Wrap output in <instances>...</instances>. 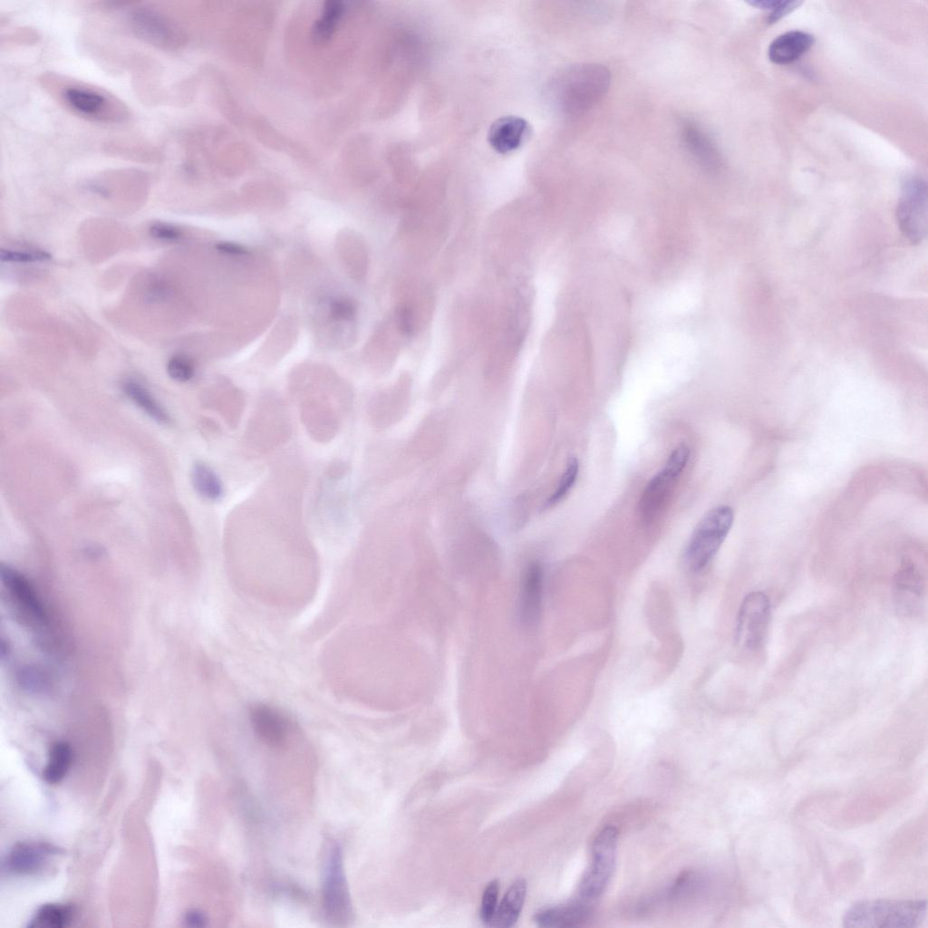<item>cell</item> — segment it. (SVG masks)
<instances>
[{
	"label": "cell",
	"instance_id": "obj_16",
	"mask_svg": "<svg viewBox=\"0 0 928 928\" xmlns=\"http://www.w3.org/2000/svg\"><path fill=\"white\" fill-rule=\"evenodd\" d=\"M531 133L528 122L517 116H504L496 120L489 127L488 141L498 153L512 152L522 146Z\"/></svg>",
	"mask_w": 928,
	"mask_h": 928
},
{
	"label": "cell",
	"instance_id": "obj_22",
	"mask_svg": "<svg viewBox=\"0 0 928 928\" xmlns=\"http://www.w3.org/2000/svg\"><path fill=\"white\" fill-rule=\"evenodd\" d=\"M122 389L128 398L155 421L160 424L169 422V413L142 384L128 380L123 382Z\"/></svg>",
	"mask_w": 928,
	"mask_h": 928
},
{
	"label": "cell",
	"instance_id": "obj_5",
	"mask_svg": "<svg viewBox=\"0 0 928 928\" xmlns=\"http://www.w3.org/2000/svg\"><path fill=\"white\" fill-rule=\"evenodd\" d=\"M618 831L604 826L592 844V861L579 884L581 901L593 904L604 893L615 866Z\"/></svg>",
	"mask_w": 928,
	"mask_h": 928
},
{
	"label": "cell",
	"instance_id": "obj_6",
	"mask_svg": "<svg viewBox=\"0 0 928 928\" xmlns=\"http://www.w3.org/2000/svg\"><path fill=\"white\" fill-rule=\"evenodd\" d=\"M323 907L328 920L335 924L348 922L352 914L350 894L345 879L340 846H330L323 878Z\"/></svg>",
	"mask_w": 928,
	"mask_h": 928
},
{
	"label": "cell",
	"instance_id": "obj_9",
	"mask_svg": "<svg viewBox=\"0 0 928 928\" xmlns=\"http://www.w3.org/2000/svg\"><path fill=\"white\" fill-rule=\"evenodd\" d=\"M770 603L760 591L748 594L739 609L736 623V641L749 651L760 650L766 641L770 621Z\"/></svg>",
	"mask_w": 928,
	"mask_h": 928
},
{
	"label": "cell",
	"instance_id": "obj_21",
	"mask_svg": "<svg viewBox=\"0 0 928 928\" xmlns=\"http://www.w3.org/2000/svg\"><path fill=\"white\" fill-rule=\"evenodd\" d=\"M76 915L75 907L68 904H46L42 905L30 920L29 928H64L69 926Z\"/></svg>",
	"mask_w": 928,
	"mask_h": 928
},
{
	"label": "cell",
	"instance_id": "obj_26",
	"mask_svg": "<svg viewBox=\"0 0 928 928\" xmlns=\"http://www.w3.org/2000/svg\"><path fill=\"white\" fill-rule=\"evenodd\" d=\"M579 471V463L575 457L567 459L565 470L560 478L556 488L546 499L545 508L553 507L559 503L570 491L575 484Z\"/></svg>",
	"mask_w": 928,
	"mask_h": 928
},
{
	"label": "cell",
	"instance_id": "obj_11",
	"mask_svg": "<svg viewBox=\"0 0 928 928\" xmlns=\"http://www.w3.org/2000/svg\"><path fill=\"white\" fill-rule=\"evenodd\" d=\"M0 571L4 585L24 616L39 628L47 627L48 616L44 607L27 578L8 565L2 564Z\"/></svg>",
	"mask_w": 928,
	"mask_h": 928
},
{
	"label": "cell",
	"instance_id": "obj_31",
	"mask_svg": "<svg viewBox=\"0 0 928 928\" xmlns=\"http://www.w3.org/2000/svg\"><path fill=\"white\" fill-rule=\"evenodd\" d=\"M356 312L355 303L349 298H336L329 305L330 316L335 321H350Z\"/></svg>",
	"mask_w": 928,
	"mask_h": 928
},
{
	"label": "cell",
	"instance_id": "obj_30",
	"mask_svg": "<svg viewBox=\"0 0 928 928\" xmlns=\"http://www.w3.org/2000/svg\"><path fill=\"white\" fill-rule=\"evenodd\" d=\"M0 258L2 262L31 263L49 260L51 259V256L44 250L19 251L2 249Z\"/></svg>",
	"mask_w": 928,
	"mask_h": 928
},
{
	"label": "cell",
	"instance_id": "obj_27",
	"mask_svg": "<svg viewBox=\"0 0 928 928\" xmlns=\"http://www.w3.org/2000/svg\"><path fill=\"white\" fill-rule=\"evenodd\" d=\"M498 882L492 880L487 884L482 894L479 915L483 923L488 926L490 925L498 907Z\"/></svg>",
	"mask_w": 928,
	"mask_h": 928
},
{
	"label": "cell",
	"instance_id": "obj_19",
	"mask_svg": "<svg viewBox=\"0 0 928 928\" xmlns=\"http://www.w3.org/2000/svg\"><path fill=\"white\" fill-rule=\"evenodd\" d=\"M815 39L810 34L793 30L776 37L769 44L768 55L776 64H788L799 59L814 44Z\"/></svg>",
	"mask_w": 928,
	"mask_h": 928
},
{
	"label": "cell",
	"instance_id": "obj_24",
	"mask_svg": "<svg viewBox=\"0 0 928 928\" xmlns=\"http://www.w3.org/2000/svg\"><path fill=\"white\" fill-rule=\"evenodd\" d=\"M191 482L195 490L209 500H218L223 494V485L216 472L208 465L197 462L191 469Z\"/></svg>",
	"mask_w": 928,
	"mask_h": 928
},
{
	"label": "cell",
	"instance_id": "obj_10",
	"mask_svg": "<svg viewBox=\"0 0 928 928\" xmlns=\"http://www.w3.org/2000/svg\"><path fill=\"white\" fill-rule=\"evenodd\" d=\"M128 23L138 38L161 50H177L184 44V34L179 25L153 8H134Z\"/></svg>",
	"mask_w": 928,
	"mask_h": 928
},
{
	"label": "cell",
	"instance_id": "obj_15",
	"mask_svg": "<svg viewBox=\"0 0 928 928\" xmlns=\"http://www.w3.org/2000/svg\"><path fill=\"white\" fill-rule=\"evenodd\" d=\"M896 606L904 614H913L921 606L925 594V577L913 561H904L894 579Z\"/></svg>",
	"mask_w": 928,
	"mask_h": 928
},
{
	"label": "cell",
	"instance_id": "obj_1",
	"mask_svg": "<svg viewBox=\"0 0 928 928\" xmlns=\"http://www.w3.org/2000/svg\"><path fill=\"white\" fill-rule=\"evenodd\" d=\"M609 70L598 63H582L564 69L553 81L551 95L557 109L567 116L589 111L606 94Z\"/></svg>",
	"mask_w": 928,
	"mask_h": 928
},
{
	"label": "cell",
	"instance_id": "obj_33",
	"mask_svg": "<svg viewBox=\"0 0 928 928\" xmlns=\"http://www.w3.org/2000/svg\"><path fill=\"white\" fill-rule=\"evenodd\" d=\"M396 321L398 329L402 334L410 336L413 334L415 323L411 307L407 305L400 307L396 314Z\"/></svg>",
	"mask_w": 928,
	"mask_h": 928
},
{
	"label": "cell",
	"instance_id": "obj_23",
	"mask_svg": "<svg viewBox=\"0 0 928 928\" xmlns=\"http://www.w3.org/2000/svg\"><path fill=\"white\" fill-rule=\"evenodd\" d=\"M72 756V749L69 743L54 742L50 749L48 760L43 771L44 780L49 784L60 782L71 768Z\"/></svg>",
	"mask_w": 928,
	"mask_h": 928
},
{
	"label": "cell",
	"instance_id": "obj_4",
	"mask_svg": "<svg viewBox=\"0 0 928 928\" xmlns=\"http://www.w3.org/2000/svg\"><path fill=\"white\" fill-rule=\"evenodd\" d=\"M57 95L66 108L88 121L116 123L126 121L129 116L121 101L103 90L84 83L61 82Z\"/></svg>",
	"mask_w": 928,
	"mask_h": 928
},
{
	"label": "cell",
	"instance_id": "obj_37",
	"mask_svg": "<svg viewBox=\"0 0 928 928\" xmlns=\"http://www.w3.org/2000/svg\"><path fill=\"white\" fill-rule=\"evenodd\" d=\"M781 0H751L748 4L757 8L772 11L778 6Z\"/></svg>",
	"mask_w": 928,
	"mask_h": 928
},
{
	"label": "cell",
	"instance_id": "obj_29",
	"mask_svg": "<svg viewBox=\"0 0 928 928\" xmlns=\"http://www.w3.org/2000/svg\"><path fill=\"white\" fill-rule=\"evenodd\" d=\"M19 684L29 691H42L48 686L44 673L35 667L26 666L18 672Z\"/></svg>",
	"mask_w": 928,
	"mask_h": 928
},
{
	"label": "cell",
	"instance_id": "obj_12",
	"mask_svg": "<svg viewBox=\"0 0 928 928\" xmlns=\"http://www.w3.org/2000/svg\"><path fill=\"white\" fill-rule=\"evenodd\" d=\"M544 569L537 561L525 568L519 588L518 618L524 627H535L540 620L544 594Z\"/></svg>",
	"mask_w": 928,
	"mask_h": 928
},
{
	"label": "cell",
	"instance_id": "obj_17",
	"mask_svg": "<svg viewBox=\"0 0 928 928\" xmlns=\"http://www.w3.org/2000/svg\"><path fill=\"white\" fill-rule=\"evenodd\" d=\"M682 137L687 150L699 165L709 171L721 167L722 158L717 146L701 127L691 121L684 123Z\"/></svg>",
	"mask_w": 928,
	"mask_h": 928
},
{
	"label": "cell",
	"instance_id": "obj_34",
	"mask_svg": "<svg viewBox=\"0 0 928 928\" xmlns=\"http://www.w3.org/2000/svg\"><path fill=\"white\" fill-rule=\"evenodd\" d=\"M801 4L802 2L800 1L781 0L778 6L772 10L767 17V23L770 24L777 23L782 17L798 7Z\"/></svg>",
	"mask_w": 928,
	"mask_h": 928
},
{
	"label": "cell",
	"instance_id": "obj_28",
	"mask_svg": "<svg viewBox=\"0 0 928 928\" xmlns=\"http://www.w3.org/2000/svg\"><path fill=\"white\" fill-rule=\"evenodd\" d=\"M194 372L192 361L185 355H175L169 360L167 364L169 376L177 382L189 381L193 377Z\"/></svg>",
	"mask_w": 928,
	"mask_h": 928
},
{
	"label": "cell",
	"instance_id": "obj_32",
	"mask_svg": "<svg viewBox=\"0 0 928 928\" xmlns=\"http://www.w3.org/2000/svg\"><path fill=\"white\" fill-rule=\"evenodd\" d=\"M150 234L151 237L164 241H175L181 237V231L170 225L166 223H155L150 227Z\"/></svg>",
	"mask_w": 928,
	"mask_h": 928
},
{
	"label": "cell",
	"instance_id": "obj_2",
	"mask_svg": "<svg viewBox=\"0 0 928 928\" xmlns=\"http://www.w3.org/2000/svg\"><path fill=\"white\" fill-rule=\"evenodd\" d=\"M923 900L865 899L845 912L843 926L856 928H917L927 917Z\"/></svg>",
	"mask_w": 928,
	"mask_h": 928
},
{
	"label": "cell",
	"instance_id": "obj_7",
	"mask_svg": "<svg viewBox=\"0 0 928 928\" xmlns=\"http://www.w3.org/2000/svg\"><path fill=\"white\" fill-rule=\"evenodd\" d=\"M689 457L690 450L685 444L677 446L664 467L647 483L639 503L640 514L644 521L651 522L660 512L687 465Z\"/></svg>",
	"mask_w": 928,
	"mask_h": 928
},
{
	"label": "cell",
	"instance_id": "obj_35",
	"mask_svg": "<svg viewBox=\"0 0 928 928\" xmlns=\"http://www.w3.org/2000/svg\"><path fill=\"white\" fill-rule=\"evenodd\" d=\"M184 922L189 927H204L207 925L208 919L203 912L192 909L186 913Z\"/></svg>",
	"mask_w": 928,
	"mask_h": 928
},
{
	"label": "cell",
	"instance_id": "obj_20",
	"mask_svg": "<svg viewBox=\"0 0 928 928\" xmlns=\"http://www.w3.org/2000/svg\"><path fill=\"white\" fill-rule=\"evenodd\" d=\"M527 895V883L519 878L512 883L497 907L490 927L509 928L517 923Z\"/></svg>",
	"mask_w": 928,
	"mask_h": 928
},
{
	"label": "cell",
	"instance_id": "obj_3",
	"mask_svg": "<svg viewBox=\"0 0 928 928\" xmlns=\"http://www.w3.org/2000/svg\"><path fill=\"white\" fill-rule=\"evenodd\" d=\"M733 519L732 508L720 505L700 520L683 553L684 563L691 571L700 572L709 565L729 534Z\"/></svg>",
	"mask_w": 928,
	"mask_h": 928
},
{
	"label": "cell",
	"instance_id": "obj_8",
	"mask_svg": "<svg viewBox=\"0 0 928 928\" xmlns=\"http://www.w3.org/2000/svg\"><path fill=\"white\" fill-rule=\"evenodd\" d=\"M896 221L902 234L919 244L927 234V188L921 178L907 179L896 208Z\"/></svg>",
	"mask_w": 928,
	"mask_h": 928
},
{
	"label": "cell",
	"instance_id": "obj_13",
	"mask_svg": "<svg viewBox=\"0 0 928 928\" xmlns=\"http://www.w3.org/2000/svg\"><path fill=\"white\" fill-rule=\"evenodd\" d=\"M247 714L253 731L264 743L270 747H281L285 744L291 723L280 710L259 702L251 705Z\"/></svg>",
	"mask_w": 928,
	"mask_h": 928
},
{
	"label": "cell",
	"instance_id": "obj_36",
	"mask_svg": "<svg viewBox=\"0 0 928 928\" xmlns=\"http://www.w3.org/2000/svg\"><path fill=\"white\" fill-rule=\"evenodd\" d=\"M218 251L231 256H244L247 254V249L237 243L222 241L216 245Z\"/></svg>",
	"mask_w": 928,
	"mask_h": 928
},
{
	"label": "cell",
	"instance_id": "obj_18",
	"mask_svg": "<svg viewBox=\"0 0 928 928\" xmlns=\"http://www.w3.org/2000/svg\"><path fill=\"white\" fill-rule=\"evenodd\" d=\"M592 905L580 899L566 904L547 907L538 911L534 917L539 927H574L584 923L591 914Z\"/></svg>",
	"mask_w": 928,
	"mask_h": 928
},
{
	"label": "cell",
	"instance_id": "obj_14",
	"mask_svg": "<svg viewBox=\"0 0 928 928\" xmlns=\"http://www.w3.org/2000/svg\"><path fill=\"white\" fill-rule=\"evenodd\" d=\"M59 848L46 842H19L3 860V871L14 875L34 874L41 870Z\"/></svg>",
	"mask_w": 928,
	"mask_h": 928
},
{
	"label": "cell",
	"instance_id": "obj_25",
	"mask_svg": "<svg viewBox=\"0 0 928 928\" xmlns=\"http://www.w3.org/2000/svg\"><path fill=\"white\" fill-rule=\"evenodd\" d=\"M343 12V3L336 1L325 3L322 15L313 27V36L317 42H325L333 35Z\"/></svg>",
	"mask_w": 928,
	"mask_h": 928
}]
</instances>
